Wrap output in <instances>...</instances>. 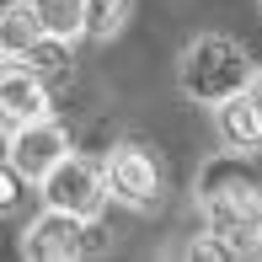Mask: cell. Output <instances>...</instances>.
Instances as JSON below:
<instances>
[{
	"instance_id": "30bf717a",
	"label": "cell",
	"mask_w": 262,
	"mask_h": 262,
	"mask_svg": "<svg viewBox=\"0 0 262 262\" xmlns=\"http://www.w3.org/2000/svg\"><path fill=\"white\" fill-rule=\"evenodd\" d=\"M38 38H43V27H38V16H32L27 0H16V6L0 11V49L6 54H27Z\"/></svg>"
},
{
	"instance_id": "5bb4252c",
	"label": "cell",
	"mask_w": 262,
	"mask_h": 262,
	"mask_svg": "<svg viewBox=\"0 0 262 262\" xmlns=\"http://www.w3.org/2000/svg\"><path fill=\"white\" fill-rule=\"evenodd\" d=\"M187 257H220V262H230L235 252H230V246H225V241H214V235L204 230V235H198L193 246H187Z\"/></svg>"
},
{
	"instance_id": "3957f363",
	"label": "cell",
	"mask_w": 262,
	"mask_h": 262,
	"mask_svg": "<svg viewBox=\"0 0 262 262\" xmlns=\"http://www.w3.org/2000/svg\"><path fill=\"white\" fill-rule=\"evenodd\" d=\"M38 193H43V209H64L75 220H102V209L113 204L107 193V177H102V161H86V156H59L49 171L38 177Z\"/></svg>"
},
{
	"instance_id": "6da1fadb",
	"label": "cell",
	"mask_w": 262,
	"mask_h": 262,
	"mask_svg": "<svg viewBox=\"0 0 262 262\" xmlns=\"http://www.w3.org/2000/svg\"><path fill=\"white\" fill-rule=\"evenodd\" d=\"M198 220L235 257L257 252V241H262V187L252 177H241V166L214 161L204 171V187H198Z\"/></svg>"
},
{
	"instance_id": "9a60e30c",
	"label": "cell",
	"mask_w": 262,
	"mask_h": 262,
	"mask_svg": "<svg viewBox=\"0 0 262 262\" xmlns=\"http://www.w3.org/2000/svg\"><path fill=\"white\" fill-rule=\"evenodd\" d=\"M241 91H246V102L257 107V123H262V64H252V75H246V86H241Z\"/></svg>"
},
{
	"instance_id": "4fadbf2b",
	"label": "cell",
	"mask_w": 262,
	"mask_h": 262,
	"mask_svg": "<svg viewBox=\"0 0 262 262\" xmlns=\"http://www.w3.org/2000/svg\"><path fill=\"white\" fill-rule=\"evenodd\" d=\"M21 193H27L21 171H16L6 156H0V214H11V209H16V204H21Z\"/></svg>"
},
{
	"instance_id": "8992f818",
	"label": "cell",
	"mask_w": 262,
	"mask_h": 262,
	"mask_svg": "<svg viewBox=\"0 0 262 262\" xmlns=\"http://www.w3.org/2000/svg\"><path fill=\"white\" fill-rule=\"evenodd\" d=\"M54 113V91L38 70H27L16 54L0 59V123L16 128V123H32V118H49Z\"/></svg>"
},
{
	"instance_id": "ba28073f",
	"label": "cell",
	"mask_w": 262,
	"mask_h": 262,
	"mask_svg": "<svg viewBox=\"0 0 262 262\" xmlns=\"http://www.w3.org/2000/svg\"><path fill=\"white\" fill-rule=\"evenodd\" d=\"M214 128H220V145L230 156H257L262 150V123H257V107L246 102V91L214 102Z\"/></svg>"
},
{
	"instance_id": "9c48e42d",
	"label": "cell",
	"mask_w": 262,
	"mask_h": 262,
	"mask_svg": "<svg viewBox=\"0 0 262 262\" xmlns=\"http://www.w3.org/2000/svg\"><path fill=\"white\" fill-rule=\"evenodd\" d=\"M27 6H32V16H38V27L49 38H64V43L86 38V6L80 0H27Z\"/></svg>"
},
{
	"instance_id": "7a4b0ae2",
	"label": "cell",
	"mask_w": 262,
	"mask_h": 262,
	"mask_svg": "<svg viewBox=\"0 0 262 262\" xmlns=\"http://www.w3.org/2000/svg\"><path fill=\"white\" fill-rule=\"evenodd\" d=\"M246 75H252V54H246L235 38H225V32L193 38L182 49V59H177V86H182V97L198 102V107H214V102L235 97V91L246 86Z\"/></svg>"
},
{
	"instance_id": "ac0fdd59",
	"label": "cell",
	"mask_w": 262,
	"mask_h": 262,
	"mask_svg": "<svg viewBox=\"0 0 262 262\" xmlns=\"http://www.w3.org/2000/svg\"><path fill=\"white\" fill-rule=\"evenodd\" d=\"M0 59H6V49H0Z\"/></svg>"
},
{
	"instance_id": "7c38bea8",
	"label": "cell",
	"mask_w": 262,
	"mask_h": 262,
	"mask_svg": "<svg viewBox=\"0 0 262 262\" xmlns=\"http://www.w3.org/2000/svg\"><path fill=\"white\" fill-rule=\"evenodd\" d=\"M70 49H75V43H64V38H49V32H43V38L32 43L27 54H16V59H21L27 70H38L43 80H59V75H70Z\"/></svg>"
},
{
	"instance_id": "d6986e66",
	"label": "cell",
	"mask_w": 262,
	"mask_h": 262,
	"mask_svg": "<svg viewBox=\"0 0 262 262\" xmlns=\"http://www.w3.org/2000/svg\"><path fill=\"white\" fill-rule=\"evenodd\" d=\"M257 252H262V241H257Z\"/></svg>"
},
{
	"instance_id": "ffe728a7",
	"label": "cell",
	"mask_w": 262,
	"mask_h": 262,
	"mask_svg": "<svg viewBox=\"0 0 262 262\" xmlns=\"http://www.w3.org/2000/svg\"><path fill=\"white\" fill-rule=\"evenodd\" d=\"M257 6H262V0H257Z\"/></svg>"
},
{
	"instance_id": "52a82bcc",
	"label": "cell",
	"mask_w": 262,
	"mask_h": 262,
	"mask_svg": "<svg viewBox=\"0 0 262 262\" xmlns=\"http://www.w3.org/2000/svg\"><path fill=\"white\" fill-rule=\"evenodd\" d=\"M86 235H91V220H75L64 209H43L27 225V235H21V257H32V262H75L86 252Z\"/></svg>"
},
{
	"instance_id": "2e32d148",
	"label": "cell",
	"mask_w": 262,
	"mask_h": 262,
	"mask_svg": "<svg viewBox=\"0 0 262 262\" xmlns=\"http://www.w3.org/2000/svg\"><path fill=\"white\" fill-rule=\"evenodd\" d=\"M0 156H6V123H0Z\"/></svg>"
},
{
	"instance_id": "277c9868",
	"label": "cell",
	"mask_w": 262,
	"mask_h": 262,
	"mask_svg": "<svg viewBox=\"0 0 262 262\" xmlns=\"http://www.w3.org/2000/svg\"><path fill=\"white\" fill-rule=\"evenodd\" d=\"M102 177H107V193L123 209H139V214L156 209L161 193H166V171L145 145H113L102 161Z\"/></svg>"
},
{
	"instance_id": "5b68a950",
	"label": "cell",
	"mask_w": 262,
	"mask_h": 262,
	"mask_svg": "<svg viewBox=\"0 0 262 262\" xmlns=\"http://www.w3.org/2000/svg\"><path fill=\"white\" fill-rule=\"evenodd\" d=\"M70 128L59 123V118L49 113V118H32V123H16L6 134V161L21 171V182H38L43 171L59 161V156H70Z\"/></svg>"
},
{
	"instance_id": "e0dca14e",
	"label": "cell",
	"mask_w": 262,
	"mask_h": 262,
	"mask_svg": "<svg viewBox=\"0 0 262 262\" xmlns=\"http://www.w3.org/2000/svg\"><path fill=\"white\" fill-rule=\"evenodd\" d=\"M6 6H16V0H0V11H6Z\"/></svg>"
},
{
	"instance_id": "8fae6325",
	"label": "cell",
	"mask_w": 262,
	"mask_h": 262,
	"mask_svg": "<svg viewBox=\"0 0 262 262\" xmlns=\"http://www.w3.org/2000/svg\"><path fill=\"white\" fill-rule=\"evenodd\" d=\"M80 6H86V38L97 43H113L134 16V0H80Z\"/></svg>"
}]
</instances>
